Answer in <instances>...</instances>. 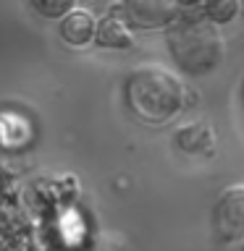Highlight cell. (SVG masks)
I'll return each mask as SVG.
<instances>
[{
  "instance_id": "obj_1",
  "label": "cell",
  "mask_w": 244,
  "mask_h": 251,
  "mask_svg": "<svg viewBox=\"0 0 244 251\" xmlns=\"http://www.w3.org/2000/svg\"><path fill=\"white\" fill-rule=\"evenodd\" d=\"M181 13L165 29V42L173 63L189 76L213 74L226 55V39L215 24L200 13V5H179Z\"/></svg>"
},
{
  "instance_id": "obj_2",
  "label": "cell",
  "mask_w": 244,
  "mask_h": 251,
  "mask_svg": "<svg viewBox=\"0 0 244 251\" xmlns=\"http://www.w3.org/2000/svg\"><path fill=\"white\" fill-rule=\"evenodd\" d=\"M126 105L142 123L160 126L173 121L184 107V84L181 78L157 63H142L126 76Z\"/></svg>"
},
{
  "instance_id": "obj_3",
  "label": "cell",
  "mask_w": 244,
  "mask_h": 251,
  "mask_svg": "<svg viewBox=\"0 0 244 251\" xmlns=\"http://www.w3.org/2000/svg\"><path fill=\"white\" fill-rule=\"evenodd\" d=\"M213 230L223 243L244 241V183L220 191L213 207Z\"/></svg>"
},
{
  "instance_id": "obj_4",
  "label": "cell",
  "mask_w": 244,
  "mask_h": 251,
  "mask_svg": "<svg viewBox=\"0 0 244 251\" xmlns=\"http://www.w3.org/2000/svg\"><path fill=\"white\" fill-rule=\"evenodd\" d=\"M110 13H116L126 26L131 24L137 29H168L181 8L179 3H163V0H126L110 8Z\"/></svg>"
},
{
  "instance_id": "obj_5",
  "label": "cell",
  "mask_w": 244,
  "mask_h": 251,
  "mask_svg": "<svg viewBox=\"0 0 244 251\" xmlns=\"http://www.w3.org/2000/svg\"><path fill=\"white\" fill-rule=\"evenodd\" d=\"M94 26H97V19L84 11V8H74L61 19V37L68 47H87L94 39Z\"/></svg>"
},
{
  "instance_id": "obj_6",
  "label": "cell",
  "mask_w": 244,
  "mask_h": 251,
  "mask_svg": "<svg viewBox=\"0 0 244 251\" xmlns=\"http://www.w3.org/2000/svg\"><path fill=\"white\" fill-rule=\"evenodd\" d=\"M176 147L186 154H200V157H210L215 152V133L205 121L197 123H186L176 131Z\"/></svg>"
},
{
  "instance_id": "obj_7",
  "label": "cell",
  "mask_w": 244,
  "mask_h": 251,
  "mask_svg": "<svg viewBox=\"0 0 244 251\" xmlns=\"http://www.w3.org/2000/svg\"><path fill=\"white\" fill-rule=\"evenodd\" d=\"M94 39H97L100 47H110V50H126V47H131V42H134L131 29L110 11H108L105 19L94 26Z\"/></svg>"
},
{
  "instance_id": "obj_8",
  "label": "cell",
  "mask_w": 244,
  "mask_h": 251,
  "mask_svg": "<svg viewBox=\"0 0 244 251\" xmlns=\"http://www.w3.org/2000/svg\"><path fill=\"white\" fill-rule=\"evenodd\" d=\"M200 13L208 19L210 24H226L231 21L236 13H239V3H234V0H223V3H205L200 5Z\"/></svg>"
},
{
  "instance_id": "obj_9",
  "label": "cell",
  "mask_w": 244,
  "mask_h": 251,
  "mask_svg": "<svg viewBox=\"0 0 244 251\" xmlns=\"http://www.w3.org/2000/svg\"><path fill=\"white\" fill-rule=\"evenodd\" d=\"M90 251H129V241L118 230H102L94 235Z\"/></svg>"
},
{
  "instance_id": "obj_10",
  "label": "cell",
  "mask_w": 244,
  "mask_h": 251,
  "mask_svg": "<svg viewBox=\"0 0 244 251\" xmlns=\"http://www.w3.org/2000/svg\"><path fill=\"white\" fill-rule=\"evenodd\" d=\"M39 16H47V19H63L68 11H74V0H31L29 3Z\"/></svg>"
},
{
  "instance_id": "obj_11",
  "label": "cell",
  "mask_w": 244,
  "mask_h": 251,
  "mask_svg": "<svg viewBox=\"0 0 244 251\" xmlns=\"http://www.w3.org/2000/svg\"><path fill=\"white\" fill-rule=\"evenodd\" d=\"M242 251H244V246H242Z\"/></svg>"
}]
</instances>
